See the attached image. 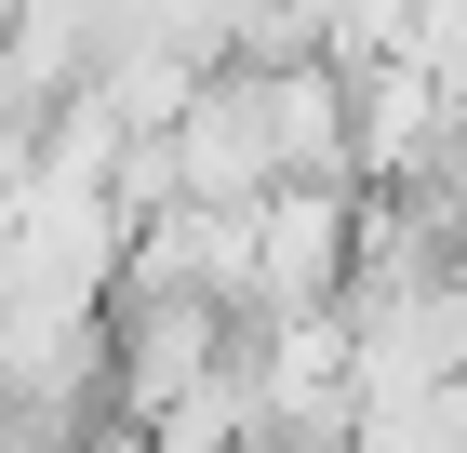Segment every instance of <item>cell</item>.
Segmentation results:
<instances>
[{
  "label": "cell",
  "mask_w": 467,
  "mask_h": 453,
  "mask_svg": "<svg viewBox=\"0 0 467 453\" xmlns=\"http://www.w3.org/2000/svg\"><path fill=\"white\" fill-rule=\"evenodd\" d=\"M227 347H241V320L201 307V293H120V334H108V400H120V427H147L161 400H187L201 374H227Z\"/></svg>",
  "instance_id": "6da1fadb"
},
{
  "label": "cell",
  "mask_w": 467,
  "mask_h": 453,
  "mask_svg": "<svg viewBox=\"0 0 467 453\" xmlns=\"http://www.w3.org/2000/svg\"><path fill=\"white\" fill-rule=\"evenodd\" d=\"M348 241H360V187H267L254 201V320L334 307L348 293Z\"/></svg>",
  "instance_id": "7a4b0ae2"
},
{
  "label": "cell",
  "mask_w": 467,
  "mask_h": 453,
  "mask_svg": "<svg viewBox=\"0 0 467 453\" xmlns=\"http://www.w3.org/2000/svg\"><path fill=\"white\" fill-rule=\"evenodd\" d=\"M94 453H147V440H134V427H120V440H94Z\"/></svg>",
  "instance_id": "3957f363"
}]
</instances>
